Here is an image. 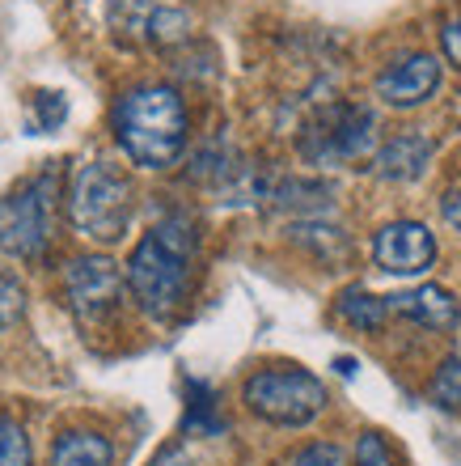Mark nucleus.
<instances>
[{
  "label": "nucleus",
  "instance_id": "nucleus-22",
  "mask_svg": "<svg viewBox=\"0 0 461 466\" xmlns=\"http://www.w3.org/2000/svg\"><path fill=\"white\" fill-rule=\"evenodd\" d=\"M440 217H445L453 229H461V187H453L449 196H445V204H440Z\"/></svg>",
  "mask_w": 461,
  "mask_h": 466
},
{
  "label": "nucleus",
  "instance_id": "nucleus-15",
  "mask_svg": "<svg viewBox=\"0 0 461 466\" xmlns=\"http://www.w3.org/2000/svg\"><path fill=\"white\" fill-rule=\"evenodd\" d=\"M427 394H432V403L449 407V411H461V356L440 360V369L432 373V381H427Z\"/></svg>",
  "mask_w": 461,
  "mask_h": 466
},
{
  "label": "nucleus",
  "instance_id": "nucleus-20",
  "mask_svg": "<svg viewBox=\"0 0 461 466\" xmlns=\"http://www.w3.org/2000/svg\"><path fill=\"white\" fill-rule=\"evenodd\" d=\"M440 51H445V60L461 73V13L453 22H445V30H440Z\"/></svg>",
  "mask_w": 461,
  "mask_h": 466
},
{
  "label": "nucleus",
  "instance_id": "nucleus-9",
  "mask_svg": "<svg viewBox=\"0 0 461 466\" xmlns=\"http://www.w3.org/2000/svg\"><path fill=\"white\" fill-rule=\"evenodd\" d=\"M376 98L394 106V111H411V106H424L432 94L440 89V60L427 56V51H415V56H402L398 64H389L376 73Z\"/></svg>",
  "mask_w": 461,
  "mask_h": 466
},
{
  "label": "nucleus",
  "instance_id": "nucleus-10",
  "mask_svg": "<svg viewBox=\"0 0 461 466\" xmlns=\"http://www.w3.org/2000/svg\"><path fill=\"white\" fill-rule=\"evenodd\" d=\"M389 301V314L424 327V331H436V335H449L457 331L461 322V306L457 297L445 289V284H419V289H406V293H394L386 297Z\"/></svg>",
  "mask_w": 461,
  "mask_h": 466
},
{
  "label": "nucleus",
  "instance_id": "nucleus-14",
  "mask_svg": "<svg viewBox=\"0 0 461 466\" xmlns=\"http://www.w3.org/2000/svg\"><path fill=\"white\" fill-rule=\"evenodd\" d=\"M183 429L186 432H204V437H212V432L225 429V420L216 416V394H212V386L207 381H186V416H183Z\"/></svg>",
  "mask_w": 461,
  "mask_h": 466
},
{
  "label": "nucleus",
  "instance_id": "nucleus-3",
  "mask_svg": "<svg viewBox=\"0 0 461 466\" xmlns=\"http://www.w3.org/2000/svg\"><path fill=\"white\" fill-rule=\"evenodd\" d=\"M135 212V191L132 178L110 166V161H89L73 174L68 183V221L81 238L89 242H119Z\"/></svg>",
  "mask_w": 461,
  "mask_h": 466
},
{
  "label": "nucleus",
  "instance_id": "nucleus-8",
  "mask_svg": "<svg viewBox=\"0 0 461 466\" xmlns=\"http://www.w3.org/2000/svg\"><path fill=\"white\" fill-rule=\"evenodd\" d=\"M373 263L386 276H424L436 263V233L424 221H389L373 238Z\"/></svg>",
  "mask_w": 461,
  "mask_h": 466
},
{
  "label": "nucleus",
  "instance_id": "nucleus-7",
  "mask_svg": "<svg viewBox=\"0 0 461 466\" xmlns=\"http://www.w3.org/2000/svg\"><path fill=\"white\" fill-rule=\"evenodd\" d=\"M123 271L110 255H81L64 271V297L81 322H106L123 306Z\"/></svg>",
  "mask_w": 461,
  "mask_h": 466
},
{
  "label": "nucleus",
  "instance_id": "nucleus-19",
  "mask_svg": "<svg viewBox=\"0 0 461 466\" xmlns=\"http://www.w3.org/2000/svg\"><path fill=\"white\" fill-rule=\"evenodd\" d=\"M356 466H398L394 454H389V445L381 432H360V441H356Z\"/></svg>",
  "mask_w": 461,
  "mask_h": 466
},
{
  "label": "nucleus",
  "instance_id": "nucleus-17",
  "mask_svg": "<svg viewBox=\"0 0 461 466\" xmlns=\"http://www.w3.org/2000/svg\"><path fill=\"white\" fill-rule=\"evenodd\" d=\"M25 314V289L17 276H9V271H0V331H9V327H17Z\"/></svg>",
  "mask_w": 461,
  "mask_h": 466
},
{
  "label": "nucleus",
  "instance_id": "nucleus-11",
  "mask_svg": "<svg viewBox=\"0 0 461 466\" xmlns=\"http://www.w3.org/2000/svg\"><path fill=\"white\" fill-rule=\"evenodd\" d=\"M432 157H436V140H432V136L398 132V136H389L386 145H376L373 170L381 183H415V178L427 174Z\"/></svg>",
  "mask_w": 461,
  "mask_h": 466
},
{
  "label": "nucleus",
  "instance_id": "nucleus-13",
  "mask_svg": "<svg viewBox=\"0 0 461 466\" xmlns=\"http://www.w3.org/2000/svg\"><path fill=\"white\" fill-rule=\"evenodd\" d=\"M335 314H339L347 327H356V331H381L389 319V301L368 293V289H360V284H352V289H343V293L335 297Z\"/></svg>",
  "mask_w": 461,
  "mask_h": 466
},
{
  "label": "nucleus",
  "instance_id": "nucleus-5",
  "mask_svg": "<svg viewBox=\"0 0 461 466\" xmlns=\"http://www.w3.org/2000/svg\"><path fill=\"white\" fill-rule=\"evenodd\" d=\"M381 145L376 136V115L360 102H330L301 132L296 148L309 166H352V161H368Z\"/></svg>",
  "mask_w": 461,
  "mask_h": 466
},
{
  "label": "nucleus",
  "instance_id": "nucleus-6",
  "mask_svg": "<svg viewBox=\"0 0 461 466\" xmlns=\"http://www.w3.org/2000/svg\"><path fill=\"white\" fill-rule=\"evenodd\" d=\"M55 196H60V178L38 174L0 199V250L9 258L30 263L47 255L51 229H55Z\"/></svg>",
  "mask_w": 461,
  "mask_h": 466
},
{
  "label": "nucleus",
  "instance_id": "nucleus-1",
  "mask_svg": "<svg viewBox=\"0 0 461 466\" xmlns=\"http://www.w3.org/2000/svg\"><path fill=\"white\" fill-rule=\"evenodd\" d=\"M123 284L135 297V306L148 319H174L186 306L195 284V229L174 217L161 221L135 242L127 268H123Z\"/></svg>",
  "mask_w": 461,
  "mask_h": 466
},
{
  "label": "nucleus",
  "instance_id": "nucleus-12",
  "mask_svg": "<svg viewBox=\"0 0 461 466\" xmlns=\"http://www.w3.org/2000/svg\"><path fill=\"white\" fill-rule=\"evenodd\" d=\"M51 466H115V445L102 432L68 429L51 445Z\"/></svg>",
  "mask_w": 461,
  "mask_h": 466
},
{
  "label": "nucleus",
  "instance_id": "nucleus-2",
  "mask_svg": "<svg viewBox=\"0 0 461 466\" xmlns=\"http://www.w3.org/2000/svg\"><path fill=\"white\" fill-rule=\"evenodd\" d=\"M115 140L135 166L174 170L191 140V115L174 86H135L115 102Z\"/></svg>",
  "mask_w": 461,
  "mask_h": 466
},
{
  "label": "nucleus",
  "instance_id": "nucleus-4",
  "mask_svg": "<svg viewBox=\"0 0 461 466\" xmlns=\"http://www.w3.org/2000/svg\"><path fill=\"white\" fill-rule=\"evenodd\" d=\"M242 399L250 407V416L267 420L276 429H305L330 403L322 378H314L301 365H271L250 373L242 386Z\"/></svg>",
  "mask_w": 461,
  "mask_h": 466
},
{
  "label": "nucleus",
  "instance_id": "nucleus-18",
  "mask_svg": "<svg viewBox=\"0 0 461 466\" xmlns=\"http://www.w3.org/2000/svg\"><path fill=\"white\" fill-rule=\"evenodd\" d=\"M288 466H347V454L335 441H314V445H305L301 454H292Z\"/></svg>",
  "mask_w": 461,
  "mask_h": 466
},
{
  "label": "nucleus",
  "instance_id": "nucleus-16",
  "mask_svg": "<svg viewBox=\"0 0 461 466\" xmlns=\"http://www.w3.org/2000/svg\"><path fill=\"white\" fill-rule=\"evenodd\" d=\"M0 466H30V441L17 420L0 416Z\"/></svg>",
  "mask_w": 461,
  "mask_h": 466
},
{
  "label": "nucleus",
  "instance_id": "nucleus-23",
  "mask_svg": "<svg viewBox=\"0 0 461 466\" xmlns=\"http://www.w3.org/2000/svg\"><path fill=\"white\" fill-rule=\"evenodd\" d=\"M148 466H195V462L186 458V450H178V445H165V450H161V454L153 458Z\"/></svg>",
  "mask_w": 461,
  "mask_h": 466
},
{
  "label": "nucleus",
  "instance_id": "nucleus-21",
  "mask_svg": "<svg viewBox=\"0 0 461 466\" xmlns=\"http://www.w3.org/2000/svg\"><path fill=\"white\" fill-rule=\"evenodd\" d=\"M68 106H64L60 94H38V127H60Z\"/></svg>",
  "mask_w": 461,
  "mask_h": 466
}]
</instances>
